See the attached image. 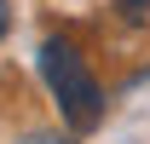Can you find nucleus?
Masks as SVG:
<instances>
[{
  "label": "nucleus",
  "instance_id": "nucleus-1",
  "mask_svg": "<svg viewBox=\"0 0 150 144\" xmlns=\"http://www.w3.org/2000/svg\"><path fill=\"white\" fill-rule=\"evenodd\" d=\"M40 81H46V92H52L64 127L93 133V127L104 121V87L93 81V69H87V58H81L75 40H64V35L40 40Z\"/></svg>",
  "mask_w": 150,
  "mask_h": 144
},
{
  "label": "nucleus",
  "instance_id": "nucleus-2",
  "mask_svg": "<svg viewBox=\"0 0 150 144\" xmlns=\"http://www.w3.org/2000/svg\"><path fill=\"white\" fill-rule=\"evenodd\" d=\"M121 18L127 23H150V0H121Z\"/></svg>",
  "mask_w": 150,
  "mask_h": 144
},
{
  "label": "nucleus",
  "instance_id": "nucleus-3",
  "mask_svg": "<svg viewBox=\"0 0 150 144\" xmlns=\"http://www.w3.org/2000/svg\"><path fill=\"white\" fill-rule=\"evenodd\" d=\"M6 29H12V12H6V0H0V40H6Z\"/></svg>",
  "mask_w": 150,
  "mask_h": 144
}]
</instances>
